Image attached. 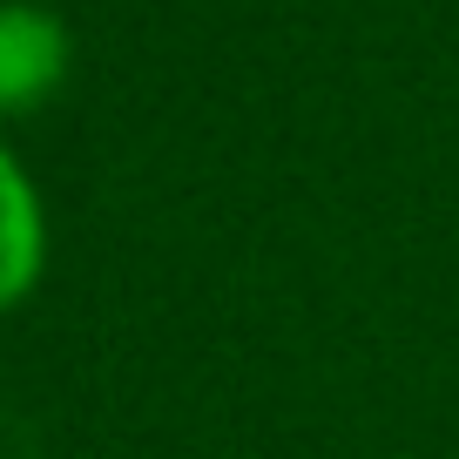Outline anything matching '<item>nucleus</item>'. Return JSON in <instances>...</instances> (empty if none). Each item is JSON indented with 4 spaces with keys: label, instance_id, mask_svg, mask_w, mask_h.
Segmentation results:
<instances>
[{
    "label": "nucleus",
    "instance_id": "nucleus-1",
    "mask_svg": "<svg viewBox=\"0 0 459 459\" xmlns=\"http://www.w3.org/2000/svg\"><path fill=\"white\" fill-rule=\"evenodd\" d=\"M68 82V28L34 0H0V115L41 108Z\"/></svg>",
    "mask_w": 459,
    "mask_h": 459
},
{
    "label": "nucleus",
    "instance_id": "nucleus-2",
    "mask_svg": "<svg viewBox=\"0 0 459 459\" xmlns=\"http://www.w3.org/2000/svg\"><path fill=\"white\" fill-rule=\"evenodd\" d=\"M48 264V216L34 196L28 169L14 162V149L0 143V311H14Z\"/></svg>",
    "mask_w": 459,
    "mask_h": 459
}]
</instances>
